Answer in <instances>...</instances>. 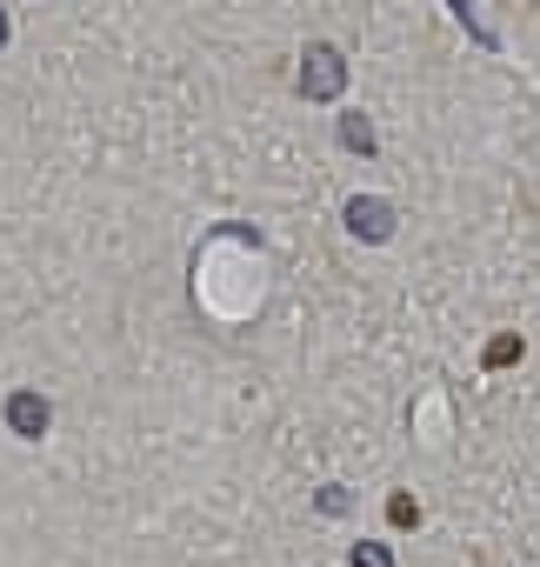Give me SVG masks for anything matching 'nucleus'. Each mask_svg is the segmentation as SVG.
<instances>
[{
  "label": "nucleus",
  "mask_w": 540,
  "mask_h": 567,
  "mask_svg": "<svg viewBox=\"0 0 540 567\" xmlns=\"http://www.w3.org/2000/svg\"><path fill=\"white\" fill-rule=\"evenodd\" d=\"M341 87V61L321 48V54H308V94H334Z\"/></svg>",
  "instance_id": "f257e3e1"
},
{
  "label": "nucleus",
  "mask_w": 540,
  "mask_h": 567,
  "mask_svg": "<svg viewBox=\"0 0 540 567\" xmlns=\"http://www.w3.org/2000/svg\"><path fill=\"white\" fill-rule=\"evenodd\" d=\"M347 220H354V227H361V234H374V240H381V234H387V227H394V220H387V207H381V200H354V214H347Z\"/></svg>",
  "instance_id": "f03ea898"
},
{
  "label": "nucleus",
  "mask_w": 540,
  "mask_h": 567,
  "mask_svg": "<svg viewBox=\"0 0 540 567\" xmlns=\"http://www.w3.org/2000/svg\"><path fill=\"white\" fill-rule=\"evenodd\" d=\"M354 560H361V567H394V560H387V547H361Z\"/></svg>",
  "instance_id": "7ed1b4c3"
}]
</instances>
